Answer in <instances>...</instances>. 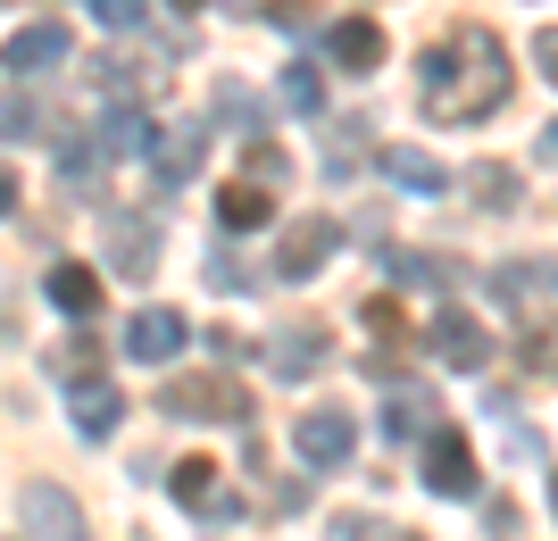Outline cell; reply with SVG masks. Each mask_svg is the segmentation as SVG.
I'll list each match as a JSON object with an SVG mask.
<instances>
[{
	"label": "cell",
	"instance_id": "cell-1",
	"mask_svg": "<svg viewBox=\"0 0 558 541\" xmlns=\"http://www.w3.org/2000/svg\"><path fill=\"white\" fill-rule=\"evenodd\" d=\"M417 100L434 125H484L509 100V42L492 25H459L417 59Z\"/></svg>",
	"mask_w": 558,
	"mask_h": 541
},
{
	"label": "cell",
	"instance_id": "cell-2",
	"mask_svg": "<svg viewBox=\"0 0 558 541\" xmlns=\"http://www.w3.org/2000/svg\"><path fill=\"white\" fill-rule=\"evenodd\" d=\"M167 417L184 425H251V392H242V376H226V367H201V376H175L159 392Z\"/></svg>",
	"mask_w": 558,
	"mask_h": 541
},
{
	"label": "cell",
	"instance_id": "cell-3",
	"mask_svg": "<svg viewBox=\"0 0 558 541\" xmlns=\"http://www.w3.org/2000/svg\"><path fill=\"white\" fill-rule=\"evenodd\" d=\"M425 492H434V500H475V492H484V475H475V450H466V433H450L442 417L425 425Z\"/></svg>",
	"mask_w": 558,
	"mask_h": 541
},
{
	"label": "cell",
	"instance_id": "cell-4",
	"mask_svg": "<svg viewBox=\"0 0 558 541\" xmlns=\"http://www.w3.org/2000/svg\"><path fill=\"white\" fill-rule=\"evenodd\" d=\"M342 250V225L333 217H292L276 242V275L283 283H308V275H326V259Z\"/></svg>",
	"mask_w": 558,
	"mask_h": 541
},
{
	"label": "cell",
	"instance_id": "cell-5",
	"mask_svg": "<svg viewBox=\"0 0 558 541\" xmlns=\"http://www.w3.org/2000/svg\"><path fill=\"white\" fill-rule=\"evenodd\" d=\"M68 50H75V34H68L59 17H43V25H25V34H9V42H0V67L17 75V84H34V75L68 67Z\"/></svg>",
	"mask_w": 558,
	"mask_h": 541
},
{
	"label": "cell",
	"instance_id": "cell-6",
	"mask_svg": "<svg viewBox=\"0 0 558 541\" xmlns=\"http://www.w3.org/2000/svg\"><path fill=\"white\" fill-rule=\"evenodd\" d=\"M350 442H359V425L342 417V408H308L301 425H292V450H301L308 467H350Z\"/></svg>",
	"mask_w": 558,
	"mask_h": 541
},
{
	"label": "cell",
	"instance_id": "cell-7",
	"mask_svg": "<svg viewBox=\"0 0 558 541\" xmlns=\"http://www.w3.org/2000/svg\"><path fill=\"white\" fill-rule=\"evenodd\" d=\"M25 541H93L75 492H59V483H25Z\"/></svg>",
	"mask_w": 558,
	"mask_h": 541
},
{
	"label": "cell",
	"instance_id": "cell-8",
	"mask_svg": "<svg viewBox=\"0 0 558 541\" xmlns=\"http://www.w3.org/2000/svg\"><path fill=\"white\" fill-rule=\"evenodd\" d=\"M326 59H333L342 75H375V67H384V25H375V17L326 25Z\"/></svg>",
	"mask_w": 558,
	"mask_h": 541
},
{
	"label": "cell",
	"instance_id": "cell-9",
	"mask_svg": "<svg viewBox=\"0 0 558 541\" xmlns=\"http://www.w3.org/2000/svg\"><path fill=\"white\" fill-rule=\"evenodd\" d=\"M184 317H175V308H142L134 325H125V358H142V367H167V358L184 351Z\"/></svg>",
	"mask_w": 558,
	"mask_h": 541
},
{
	"label": "cell",
	"instance_id": "cell-10",
	"mask_svg": "<svg viewBox=\"0 0 558 541\" xmlns=\"http://www.w3.org/2000/svg\"><path fill=\"white\" fill-rule=\"evenodd\" d=\"M434 358L459 367V376H475V367H492V333L475 325V317H459V308H442V325H434Z\"/></svg>",
	"mask_w": 558,
	"mask_h": 541
},
{
	"label": "cell",
	"instance_id": "cell-11",
	"mask_svg": "<svg viewBox=\"0 0 558 541\" xmlns=\"http://www.w3.org/2000/svg\"><path fill=\"white\" fill-rule=\"evenodd\" d=\"M68 417H75V433H84V442H109L117 417H125V401H117L100 376H75V383H68Z\"/></svg>",
	"mask_w": 558,
	"mask_h": 541
},
{
	"label": "cell",
	"instance_id": "cell-12",
	"mask_svg": "<svg viewBox=\"0 0 558 541\" xmlns=\"http://www.w3.org/2000/svg\"><path fill=\"white\" fill-rule=\"evenodd\" d=\"M100 242H109V259L125 267V275H150V259H159V225H150V217H109Z\"/></svg>",
	"mask_w": 558,
	"mask_h": 541
},
{
	"label": "cell",
	"instance_id": "cell-13",
	"mask_svg": "<svg viewBox=\"0 0 558 541\" xmlns=\"http://www.w3.org/2000/svg\"><path fill=\"white\" fill-rule=\"evenodd\" d=\"M150 167H159V184H192V175L209 167V134H201V125L159 134V142H150Z\"/></svg>",
	"mask_w": 558,
	"mask_h": 541
},
{
	"label": "cell",
	"instance_id": "cell-14",
	"mask_svg": "<svg viewBox=\"0 0 558 541\" xmlns=\"http://www.w3.org/2000/svg\"><path fill=\"white\" fill-rule=\"evenodd\" d=\"M43 292H50V308H68V317H93V308H100V275H93V267H75V259L50 267Z\"/></svg>",
	"mask_w": 558,
	"mask_h": 541
},
{
	"label": "cell",
	"instance_id": "cell-15",
	"mask_svg": "<svg viewBox=\"0 0 558 541\" xmlns=\"http://www.w3.org/2000/svg\"><path fill=\"white\" fill-rule=\"evenodd\" d=\"M150 142H159L150 109H109V125H100V150H109V159H150Z\"/></svg>",
	"mask_w": 558,
	"mask_h": 541
},
{
	"label": "cell",
	"instance_id": "cell-16",
	"mask_svg": "<svg viewBox=\"0 0 558 541\" xmlns=\"http://www.w3.org/2000/svg\"><path fill=\"white\" fill-rule=\"evenodd\" d=\"M100 159H109V150H100L93 134H59V184H68L75 200H93V184H100Z\"/></svg>",
	"mask_w": 558,
	"mask_h": 541
},
{
	"label": "cell",
	"instance_id": "cell-17",
	"mask_svg": "<svg viewBox=\"0 0 558 541\" xmlns=\"http://www.w3.org/2000/svg\"><path fill=\"white\" fill-rule=\"evenodd\" d=\"M384 175H392V184H409V192H450V184H459L434 150H409V142H400V150H384Z\"/></svg>",
	"mask_w": 558,
	"mask_h": 541
},
{
	"label": "cell",
	"instance_id": "cell-18",
	"mask_svg": "<svg viewBox=\"0 0 558 541\" xmlns=\"http://www.w3.org/2000/svg\"><path fill=\"white\" fill-rule=\"evenodd\" d=\"M267 217H276V200H267V192H258L251 175L217 192V225H226V234H251V225H267Z\"/></svg>",
	"mask_w": 558,
	"mask_h": 541
},
{
	"label": "cell",
	"instance_id": "cell-19",
	"mask_svg": "<svg viewBox=\"0 0 558 541\" xmlns=\"http://www.w3.org/2000/svg\"><path fill=\"white\" fill-rule=\"evenodd\" d=\"M425 425H434V392H417V383H400L392 401H384V442H417Z\"/></svg>",
	"mask_w": 558,
	"mask_h": 541
},
{
	"label": "cell",
	"instance_id": "cell-20",
	"mask_svg": "<svg viewBox=\"0 0 558 541\" xmlns=\"http://www.w3.org/2000/svg\"><path fill=\"white\" fill-rule=\"evenodd\" d=\"M267 358H276V376H308V367L326 358V325H283L276 342H267Z\"/></svg>",
	"mask_w": 558,
	"mask_h": 541
},
{
	"label": "cell",
	"instance_id": "cell-21",
	"mask_svg": "<svg viewBox=\"0 0 558 541\" xmlns=\"http://www.w3.org/2000/svg\"><path fill=\"white\" fill-rule=\"evenodd\" d=\"M466 192H475V209H517V167H500V159H484V167H466Z\"/></svg>",
	"mask_w": 558,
	"mask_h": 541
},
{
	"label": "cell",
	"instance_id": "cell-22",
	"mask_svg": "<svg viewBox=\"0 0 558 541\" xmlns=\"http://www.w3.org/2000/svg\"><path fill=\"white\" fill-rule=\"evenodd\" d=\"M167 492L184 500V508H209L217 500V467L209 458H175V467H167Z\"/></svg>",
	"mask_w": 558,
	"mask_h": 541
},
{
	"label": "cell",
	"instance_id": "cell-23",
	"mask_svg": "<svg viewBox=\"0 0 558 541\" xmlns=\"http://www.w3.org/2000/svg\"><path fill=\"white\" fill-rule=\"evenodd\" d=\"M384 275L392 283H417V292H442V259H425V250H384Z\"/></svg>",
	"mask_w": 558,
	"mask_h": 541
},
{
	"label": "cell",
	"instance_id": "cell-24",
	"mask_svg": "<svg viewBox=\"0 0 558 541\" xmlns=\"http://www.w3.org/2000/svg\"><path fill=\"white\" fill-rule=\"evenodd\" d=\"M283 109H301V118L326 109V75L308 67V59H301V67H283Z\"/></svg>",
	"mask_w": 558,
	"mask_h": 541
},
{
	"label": "cell",
	"instance_id": "cell-25",
	"mask_svg": "<svg viewBox=\"0 0 558 541\" xmlns=\"http://www.w3.org/2000/svg\"><path fill=\"white\" fill-rule=\"evenodd\" d=\"M34 125H43L34 100H25V93H0V134H9V142H34Z\"/></svg>",
	"mask_w": 558,
	"mask_h": 541
},
{
	"label": "cell",
	"instance_id": "cell-26",
	"mask_svg": "<svg viewBox=\"0 0 558 541\" xmlns=\"http://www.w3.org/2000/svg\"><path fill=\"white\" fill-rule=\"evenodd\" d=\"M242 167H251V184H283V175H292V159H283L276 142H258V134H251V159Z\"/></svg>",
	"mask_w": 558,
	"mask_h": 541
},
{
	"label": "cell",
	"instance_id": "cell-27",
	"mask_svg": "<svg viewBox=\"0 0 558 541\" xmlns=\"http://www.w3.org/2000/svg\"><path fill=\"white\" fill-rule=\"evenodd\" d=\"M209 283H217V292H251V267H242V259H233V250H217V259H209Z\"/></svg>",
	"mask_w": 558,
	"mask_h": 541
},
{
	"label": "cell",
	"instance_id": "cell-28",
	"mask_svg": "<svg viewBox=\"0 0 558 541\" xmlns=\"http://www.w3.org/2000/svg\"><path fill=\"white\" fill-rule=\"evenodd\" d=\"M267 17H276L283 34H317V9H308V0H267Z\"/></svg>",
	"mask_w": 558,
	"mask_h": 541
},
{
	"label": "cell",
	"instance_id": "cell-29",
	"mask_svg": "<svg viewBox=\"0 0 558 541\" xmlns=\"http://www.w3.org/2000/svg\"><path fill=\"white\" fill-rule=\"evenodd\" d=\"M59 376H100V342H93V333H84V342H68V358H59Z\"/></svg>",
	"mask_w": 558,
	"mask_h": 541
},
{
	"label": "cell",
	"instance_id": "cell-30",
	"mask_svg": "<svg viewBox=\"0 0 558 541\" xmlns=\"http://www.w3.org/2000/svg\"><path fill=\"white\" fill-rule=\"evenodd\" d=\"M517 351H525V367H534V376H558V325L534 333V342H517Z\"/></svg>",
	"mask_w": 558,
	"mask_h": 541
},
{
	"label": "cell",
	"instance_id": "cell-31",
	"mask_svg": "<svg viewBox=\"0 0 558 541\" xmlns=\"http://www.w3.org/2000/svg\"><path fill=\"white\" fill-rule=\"evenodd\" d=\"M93 17L109 25V34H117V25H125V34H134V25H142V0H93Z\"/></svg>",
	"mask_w": 558,
	"mask_h": 541
},
{
	"label": "cell",
	"instance_id": "cell-32",
	"mask_svg": "<svg viewBox=\"0 0 558 541\" xmlns=\"http://www.w3.org/2000/svg\"><path fill=\"white\" fill-rule=\"evenodd\" d=\"M359 317H367L375 333H392V342H400V333H409V325H400V300H384V292H375V300L359 308Z\"/></svg>",
	"mask_w": 558,
	"mask_h": 541
},
{
	"label": "cell",
	"instance_id": "cell-33",
	"mask_svg": "<svg viewBox=\"0 0 558 541\" xmlns=\"http://www.w3.org/2000/svg\"><path fill=\"white\" fill-rule=\"evenodd\" d=\"M534 67L558 84V25H542V34H534Z\"/></svg>",
	"mask_w": 558,
	"mask_h": 541
},
{
	"label": "cell",
	"instance_id": "cell-34",
	"mask_svg": "<svg viewBox=\"0 0 558 541\" xmlns=\"http://www.w3.org/2000/svg\"><path fill=\"white\" fill-rule=\"evenodd\" d=\"M326 533H333V541H375V525H367V517H333Z\"/></svg>",
	"mask_w": 558,
	"mask_h": 541
},
{
	"label": "cell",
	"instance_id": "cell-35",
	"mask_svg": "<svg viewBox=\"0 0 558 541\" xmlns=\"http://www.w3.org/2000/svg\"><path fill=\"white\" fill-rule=\"evenodd\" d=\"M0 217H17V175L0 167Z\"/></svg>",
	"mask_w": 558,
	"mask_h": 541
},
{
	"label": "cell",
	"instance_id": "cell-36",
	"mask_svg": "<svg viewBox=\"0 0 558 541\" xmlns=\"http://www.w3.org/2000/svg\"><path fill=\"white\" fill-rule=\"evenodd\" d=\"M542 159H558V118H550V134H542Z\"/></svg>",
	"mask_w": 558,
	"mask_h": 541
},
{
	"label": "cell",
	"instance_id": "cell-37",
	"mask_svg": "<svg viewBox=\"0 0 558 541\" xmlns=\"http://www.w3.org/2000/svg\"><path fill=\"white\" fill-rule=\"evenodd\" d=\"M550 292H558V259H550Z\"/></svg>",
	"mask_w": 558,
	"mask_h": 541
},
{
	"label": "cell",
	"instance_id": "cell-38",
	"mask_svg": "<svg viewBox=\"0 0 558 541\" xmlns=\"http://www.w3.org/2000/svg\"><path fill=\"white\" fill-rule=\"evenodd\" d=\"M175 9H201V0H175Z\"/></svg>",
	"mask_w": 558,
	"mask_h": 541
},
{
	"label": "cell",
	"instance_id": "cell-39",
	"mask_svg": "<svg viewBox=\"0 0 558 541\" xmlns=\"http://www.w3.org/2000/svg\"><path fill=\"white\" fill-rule=\"evenodd\" d=\"M550 500H558V475H550Z\"/></svg>",
	"mask_w": 558,
	"mask_h": 541
},
{
	"label": "cell",
	"instance_id": "cell-40",
	"mask_svg": "<svg viewBox=\"0 0 558 541\" xmlns=\"http://www.w3.org/2000/svg\"><path fill=\"white\" fill-rule=\"evenodd\" d=\"M400 541H425V533H400Z\"/></svg>",
	"mask_w": 558,
	"mask_h": 541
}]
</instances>
